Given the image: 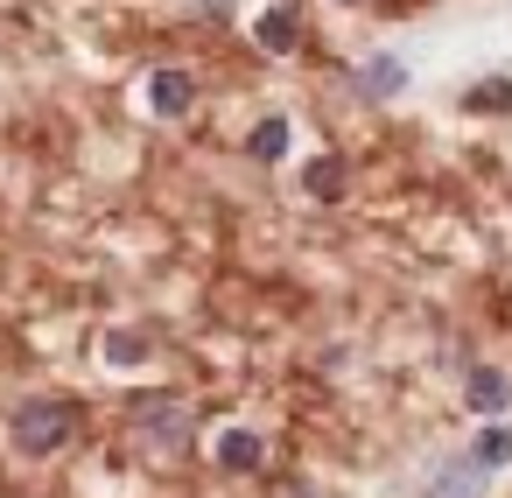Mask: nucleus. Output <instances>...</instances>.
Masks as SVG:
<instances>
[{
    "label": "nucleus",
    "instance_id": "5",
    "mask_svg": "<svg viewBox=\"0 0 512 498\" xmlns=\"http://www.w3.org/2000/svg\"><path fill=\"white\" fill-rule=\"evenodd\" d=\"M288 148H295V127H288V113H267V120H253V134H246V155H253V162H288Z\"/></svg>",
    "mask_w": 512,
    "mask_h": 498
},
{
    "label": "nucleus",
    "instance_id": "9",
    "mask_svg": "<svg viewBox=\"0 0 512 498\" xmlns=\"http://www.w3.org/2000/svg\"><path fill=\"white\" fill-rule=\"evenodd\" d=\"M358 92H365V99H393V92H407V64L379 50V57L358 71Z\"/></svg>",
    "mask_w": 512,
    "mask_h": 498
},
{
    "label": "nucleus",
    "instance_id": "6",
    "mask_svg": "<svg viewBox=\"0 0 512 498\" xmlns=\"http://www.w3.org/2000/svg\"><path fill=\"white\" fill-rule=\"evenodd\" d=\"M253 43H260V50H274V57H288V50L302 43V22H295V8H267V15L253 22Z\"/></svg>",
    "mask_w": 512,
    "mask_h": 498
},
{
    "label": "nucleus",
    "instance_id": "8",
    "mask_svg": "<svg viewBox=\"0 0 512 498\" xmlns=\"http://www.w3.org/2000/svg\"><path fill=\"white\" fill-rule=\"evenodd\" d=\"M421 498H484V470L477 463H442Z\"/></svg>",
    "mask_w": 512,
    "mask_h": 498
},
{
    "label": "nucleus",
    "instance_id": "4",
    "mask_svg": "<svg viewBox=\"0 0 512 498\" xmlns=\"http://www.w3.org/2000/svg\"><path fill=\"white\" fill-rule=\"evenodd\" d=\"M141 435H148L155 449H169V456H176V449L190 442V414H183L176 400H169V407H155V400H141Z\"/></svg>",
    "mask_w": 512,
    "mask_h": 498
},
{
    "label": "nucleus",
    "instance_id": "10",
    "mask_svg": "<svg viewBox=\"0 0 512 498\" xmlns=\"http://www.w3.org/2000/svg\"><path fill=\"white\" fill-rule=\"evenodd\" d=\"M344 183H351V169H344L337 155H316V162L302 169V190H309L316 204H337V197H344Z\"/></svg>",
    "mask_w": 512,
    "mask_h": 498
},
{
    "label": "nucleus",
    "instance_id": "11",
    "mask_svg": "<svg viewBox=\"0 0 512 498\" xmlns=\"http://www.w3.org/2000/svg\"><path fill=\"white\" fill-rule=\"evenodd\" d=\"M470 463H477L484 477H491V470H505V463H512V428H505V421H484V428H477V442H470Z\"/></svg>",
    "mask_w": 512,
    "mask_h": 498
},
{
    "label": "nucleus",
    "instance_id": "15",
    "mask_svg": "<svg viewBox=\"0 0 512 498\" xmlns=\"http://www.w3.org/2000/svg\"><path fill=\"white\" fill-rule=\"evenodd\" d=\"M337 8H351V0H337Z\"/></svg>",
    "mask_w": 512,
    "mask_h": 498
},
{
    "label": "nucleus",
    "instance_id": "12",
    "mask_svg": "<svg viewBox=\"0 0 512 498\" xmlns=\"http://www.w3.org/2000/svg\"><path fill=\"white\" fill-rule=\"evenodd\" d=\"M463 106H470V113H512V78H484V85H470Z\"/></svg>",
    "mask_w": 512,
    "mask_h": 498
},
{
    "label": "nucleus",
    "instance_id": "7",
    "mask_svg": "<svg viewBox=\"0 0 512 498\" xmlns=\"http://www.w3.org/2000/svg\"><path fill=\"white\" fill-rule=\"evenodd\" d=\"M260 456H267V449H260L253 428H225V435H218V470L246 477V470H260Z\"/></svg>",
    "mask_w": 512,
    "mask_h": 498
},
{
    "label": "nucleus",
    "instance_id": "13",
    "mask_svg": "<svg viewBox=\"0 0 512 498\" xmlns=\"http://www.w3.org/2000/svg\"><path fill=\"white\" fill-rule=\"evenodd\" d=\"M99 351H106V365H141V358H148V337H134V330H106Z\"/></svg>",
    "mask_w": 512,
    "mask_h": 498
},
{
    "label": "nucleus",
    "instance_id": "2",
    "mask_svg": "<svg viewBox=\"0 0 512 498\" xmlns=\"http://www.w3.org/2000/svg\"><path fill=\"white\" fill-rule=\"evenodd\" d=\"M463 407L484 414V421H505V407H512V379H505L498 365H470V379H463Z\"/></svg>",
    "mask_w": 512,
    "mask_h": 498
},
{
    "label": "nucleus",
    "instance_id": "1",
    "mask_svg": "<svg viewBox=\"0 0 512 498\" xmlns=\"http://www.w3.org/2000/svg\"><path fill=\"white\" fill-rule=\"evenodd\" d=\"M71 435H78L71 400H22V407H15V442H22L29 456H50V449H64Z\"/></svg>",
    "mask_w": 512,
    "mask_h": 498
},
{
    "label": "nucleus",
    "instance_id": "14",
    "mask_svg": "<svg viewBox=\"0 0 512 498\" xmlns=\"http://www.w3.org/2000/svg\"><path fill=\"white\" fill-rule=\"evenodd\" d=\"M288 498H309V491H288Z\"/></svg>",
    "mask_w": 512,
    "mask_h": 498
},
{
    "label": "nucleus",
    "instance_id": "3",
    "mask_svg": "<svg viewBox=\"0 0 512 498\" xmlns=\"http://www.w3.org/2000/svg\"><path fill=\"white\" fill-rule=\"evenodd\" d=\"M190 106H197V78H190V71L169 64V71L148 78V113H155V120H183Z\"/></svg>",
    "mask_w": 512,
    "mask_h": 498
}]
</instances>
